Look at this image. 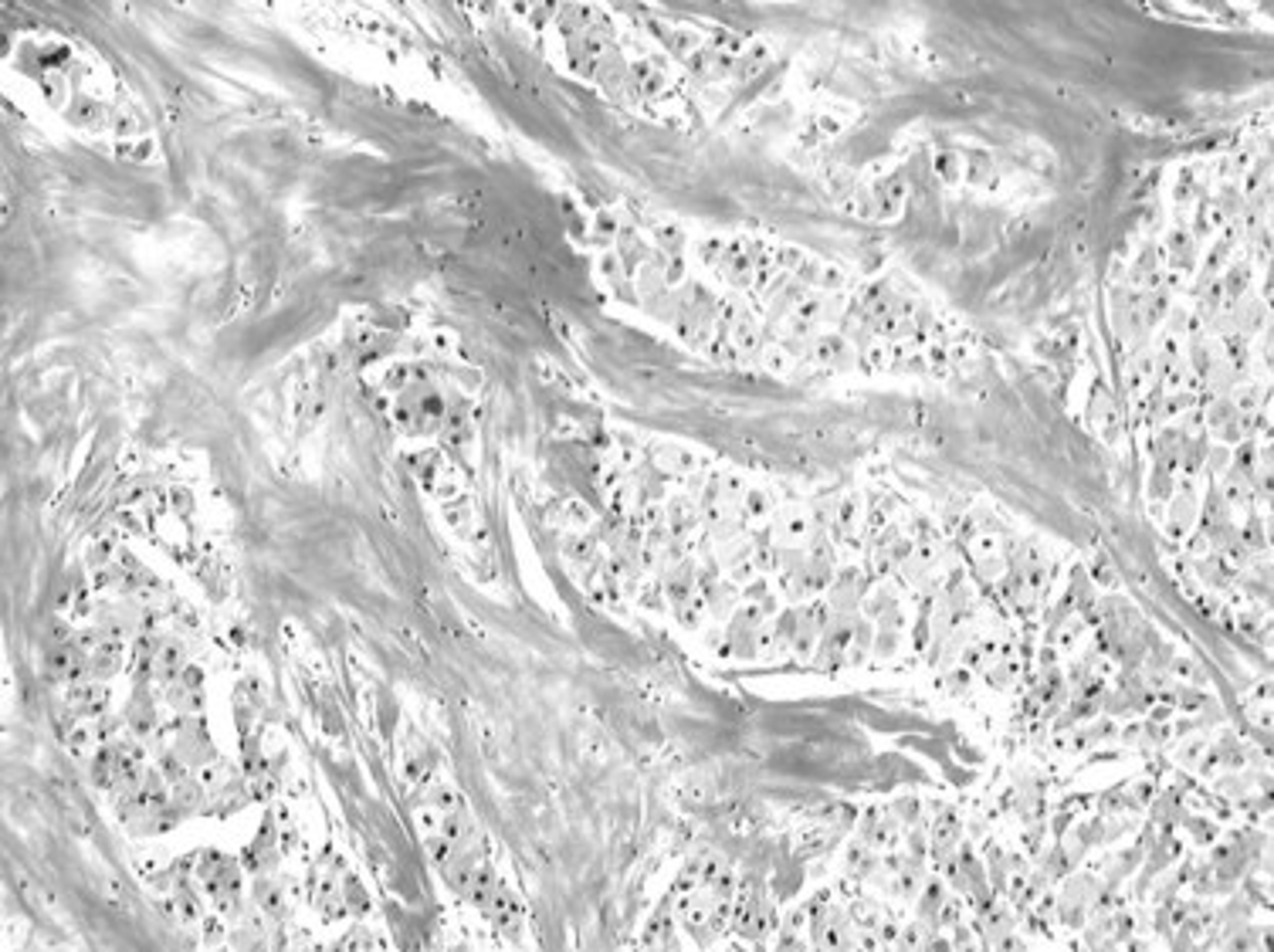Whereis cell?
<instances>
[{"label":"cell","instance_id":"cell-7","mask_svg":"<svg viewBox=\"0 0 1274 952\" xmlns=\"http://www.w3.org/2000/svg\"><path fill=\"white\" fill-rule=\"evenodd\" d=\"M861 597H865V576H861V570H854V566L841 570V574L827 583V610H834V614H858Z\"/></svg>","mask_w":1274,"mask_h":952},{"label":"cell","instance_id":"cell-8","mask_svg":"<svg viewBox=\"0 0 1274 952\" xmlns=\"http://www.w3.org/2000/svg\"><path fill=\"white\" fill-rule=\"evenodd\" d=\"M861 841L871 844L874 851H888V847L898 841V823L892 820V814H881V810H868L865 823H861Z\"/></svg>","mask_w":1274,"mask_h":952},{"label":"cell","instance_id":"cell-21","mask_svg":"<svg viewBox=\"0 0 1274 952\" xmlns=\"http://www.w3.org/2000/svg\"><path fill=\"white\" fill-rule=\"evenodd\" d=\"M1193 194H1196V180H1189V173H1183V186H1176V201L1189 204L1193 201Z\"/></svg>","mask_w":1274,"mask_h":952},{"label":"cell","instance_id":"cell-1","mask_svg":"<svg viewBox=\"0 0 1274 952\" xmlns=\"http://www.w3.org/2000/svg\"><path fill=\"white\" fill-rule=\"evenodd\" d=\"M414 823H417V831H421V841L437 838V841H452V844H468V841L481 838L478 823H475L465 796H461L452 783H430V787L417 796Z\"/></svg>","mask_w":1274,"mask_h":952},{"label":"cell","instance_id":"cell-14","mask_svg":"<svg viewBox=\"0 0 1274 952\" xmlns=\"http://www.w3.org/2000/svg\"><path fill=\"white\" fill-rule=\"evenodd\" d=\"M916 898H919V902H916V918H919V922H925V925H932V929L939 932V915H943V905H945L943 881H925L922 891H919Z\"/></svg>","mask_w":1274,"mask_h":952},{"label":"cell","instance_id":"cell-11","mask_svg":"<svg viewBox=\"0 0 1274 952\" xmlns=\"http://www.w3.org/2000/svg\"><path fill=\"white\" fill-rule=\"evenodd\" d=\"M186 668V647L184 641H159L157 661H153V678H159L163 685H170L173 678H180V671Z\"/></svg>","mask_w":1274,"mask_h":952},{"label":"cell","instance_id":"cell-15","mask_svg":"<svg viewBox=\"0 0 1274 952\" xmlns=\"http://www.w3.org/2000/svg\"><path fill=\"white\" fill-rule=\"evenodd\" d=\"M645 945H665V942H672L674 939V912H672V905H661L658 912H654V918L648 922V929H645Z\"/></svg>","mask_w":1274,"mask_h":952},{"label":"cell","instance_id":"cell-3","mask_svg":"<svg viewBox=\"0 0 1274 952\" xmlns=\"http://www.w3.org/2000/svg\"><path fill=\"white\" fill-rule=\"evenodd\" d=\"M194 885L221 918L244 915V871L237 858L221 851H201L194 858Z\"/></svg>","mask_w":1274,"mask_h":952},{"label":"cell","instance_id":"cell-22","mask_svg":"<svg viewBox=\"0 0 1274 952\" xmlns=\"http://www.w3.org/2000/svg\"><path fill=\"white\" fill-rule=\"evenodd\" d=\"M658 234H661V244H668V248H672V251H678V248H681V234H678V231H674V228H668V231L661 228Z\"/></svg>","mask_w":1274,"mask_h":952},{"label":"cell","instance_id":"cell-19","mask_svg":"<svg viewBox=\"0 0 1274 952\" xmlns=\"http://www.w3.org/2000/svg\"><path fill=\"white\" fill-rule=\"evenodd\" d=\"M936 166H939V173H943L945 180H956L963 173V159L956 157V153H943Z\"/></svg>","mask_w":1274,"mask_h":952},{"label":"cell","instance_id":"cell-2","mask_svg":"<svg viewBox=\"0 0 1274 952\" xmlns=\"http://www.w3.org/2000/svg\"><path fill=\"white\" fill-rule=\"evenodd\" d=\"M308 902L326 922H343L350 915H366L370 912V898H366L359 878L336 858L326 854L315 865L312 878H308Z\"/></svg>","mask_w":1274,"mask_h":952},{"label":"cell","instance_id":"cell-18","mask_svg":"<svg viewBox=\"0 0 1274 952\" xmlns=\"http://www.w3.org/2000/svg\"><path fill=\"white\" fill-rule=\"evenodd\" d=\"M888 814H892V820H895L898 827H919V820H922V803H919L916 796H898V800L888 807Z\"/></svg>","mask_w":1274,"mask_h":952},{"label":"cell","instance_id":"cell-10","mask_svg":"<svg viewBox=\"0 0 1274 952\" xmlns=\"http://www.w3.org/2000/svg\"><path fill=\"white\" fill-rule=\"evenodd\" d=\"M255 909H258L265 918H272V922H282V918L292 912V902H288L285 888L275 885V881H268V878H261V881H255Z\"/></svg>","mask_w":1274,"mask_h":952},{"label":"cell","instance_id":"cell-20","mask_svg":"<svg viewBox=\"0 0 1274 952\" xmlns=\"http://www.w3.org/2000/svg\"><path fill=\"white\" fill-rule=\"evenodd\" d=\"M945 685H949V692H967V685H969V668L967 665H960V668H949V674H945Z\"/></svg>","mask_w":1274,"mask_h":952},{"label":"cell","instance_id":"cell-6","mask_svg":"<svg viewBox=\"0 0 1274 952\" xmlns=\"http://www.w3.org/2000/svg\"><path fill=\"white\" fill-rule=\"evenodd\" d=\"M732 915H736L739 936L752 939V942H759V939H770V936H773V929H776L773 905L767 902L763 888H749V891H743V898H739V905H736V912H732Z\"/></svg>","mask_w":1274,"mask_h":952},{"label":"cell","instance_id":"cell-16","mask_svg":"<svg viewBox=\"0 0 1274 952\" xmlns=\"http://www.w3.org/2000/svg\"><path fill=\"white\" fill-rule=\"evenodd\" d=\"M967 180H969V183H980V186H993L996 183V166H993V159H990L983 150L967 153Z\"/></svg>","mask_w":1274,"mask_h":952},{"label":"cell","instance_id":"cell-17","mask_svg":"<svg viewBox=\"0 0 1274 952\" xmlns=\"http://www.w3.org/2000/svg\"><path fill=\"white\" fill-rule=\"evenodd\" d=\"M1169 261H1173L1176 268H1189L1196 261V244H1193V234H1187V231H1173L1169 234Z\"/></svg>","mask_w":1274,"mask_h":952},{"label":"cell","instance_id":"cell-5","mask_svg":"<svg viewBox=\"0 0 1274 952\" xmlns=\"http://www.w3.org/2000/svg\"><path fill=\"white\" fill-rule=\"evenodd\" d=\"M810 918V939L827 949H851L858 942V929H854L851 912L838 909V905H821V909L807 912Z\"/></svg>","mask_w":1274,"mask_h":952},{"label":"cell","instance_id":"cell-13","mask_svg":"<svg viewBox=\"0 0 1274 952\" xmlns=\"http://www.w3.org/2000/svg\"><path fill=\"white\" fill-rule=\"evenodd\" d=\"M905 197H909L905 173H895V177L878 180V186H874V207H878V214H885V217L898 214V210L905 207Z\"/></svg>","mask_w":1274,"mask_h":952},{"label":"cell","instance_id":"cell-4","mask_svg":"<svg viewBox=\"0 0 1274 952\" xmlns=\"http://www.w3.org/2000/svg\"><path fill=\"white\" fill-rule=\"evenodd\" d=\"M448 414H452V401H448V394L430 377L404 387L401 394H394V403H390L394 424L410 437H428L444 430Z\"/></svg>","mask_w":1274,"mask_h":952},{"label":"cell","instance_id":"cell-9","mask_svg":"<svg viewBox=\"0 0 1274 952\" xmlns=\"http://www.w3.org/2000/svg\"><path fill=\"white\" fill-rule=\"evenodd\" d=\"M810 356H814L817 363L831 366V370H847V366L854 363V350L845 336H814Z\"/></svg>","mask_w":1274,"mask_h":952},{"label":"cell","instance_id":"cell-12","mask_svg":"<svg viewBox=\"0 0 1274 952\" xmlns=\"http://www.w3.org/2000/svg\"><path fill=\"white\" fill-rule=\"evenodd\" d=\"M1196 488L1189 485V481H1183L1180 485V492L1173 495V509H1169V532L1173 536H1187L1189 532V525H1193V519H1196Z\"/></svg>","mask_w":1274,"mask_h":952}]
</instances>
